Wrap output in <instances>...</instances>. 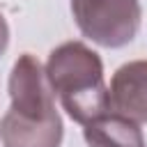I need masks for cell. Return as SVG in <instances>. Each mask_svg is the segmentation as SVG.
<instances>
[{"mask_svg":"<svg viewBox=\"0 0 147 147\" xmlns=\"http://www.w3.org/2000/svg\"><path fill=\"white\" fill-rule=\"evenodd\" d=\"M11 106L0 119L2 147H60L62 119L55 110L53 87L39 60L23 53L9 76Z\"/></svg>","mask_w":147,"mask_h":147,"instance_id":"1","label":"cell"},{"mask_svg":"<svg viewBox=\"0 0 147 147\" xmlns=\"http://www.w3.org/2000/svg\"><path fill=\"white\" fill-rule=\"evenodd\" d=\"M46 78L60 96L67 115L87 124L108 110V87L101 57L80 41H67L51 51Z\"/></svg>","mask_w":147,"mask_h":147,"instance_id":"2","label":"cell"},{"mask_svg":"<svg viewBox=\"0 0 147 147\" xmlns=\"http://www.w3.org/2000/svg\"><path fill=\"white\" fill-rule=\"evenodd\" d=\"M71 14L87 39L119 48L133 41L142 11L138 0H71Z\"/></svg>","mask_w":147,"mask_h":147,"instance_id":"3","label":"cell"},{"mask_svg":"<svg viewBox=\"0 0 147 147\" xmlns=\"http://www.w3.org/2000/svg\"><path fill=\"white\" fill-rule=\"evenodd\" d=\"M108 110L138 124L147 122V60L122 64L108 87Z\"/></svg>","mask_w":147,"mask_h":147,"instance_id":"4","label":"cell"},{"mask_svg":"<svg viewBox=\"0 0 147 147\" xmlns=\"http://www.w3.org/2000/svg\"><path fill=\"white\" fill-rule=\"evenodd\" d=\"M83 133L90 147H145L138 122L113 110H106L96 119L87 122Z\"/></svg>","mask_w":147,"mask_h":147,"instance_id":"5","label":"cell"},{"mask_svg":"<svg viewBox=\"0 0 147 147\" xmlns=\"http://www.w3.org/2000/svg\"><path fill=\"white\" fill-rule=\"evenodd\" d=\"M7 44H9V28H7V21H5V16L0 14V55L5 53Z\"/></svg>","mask_w":147,"mask_h":147,"instance_id":"6","label":"cell"}]
</instances>
